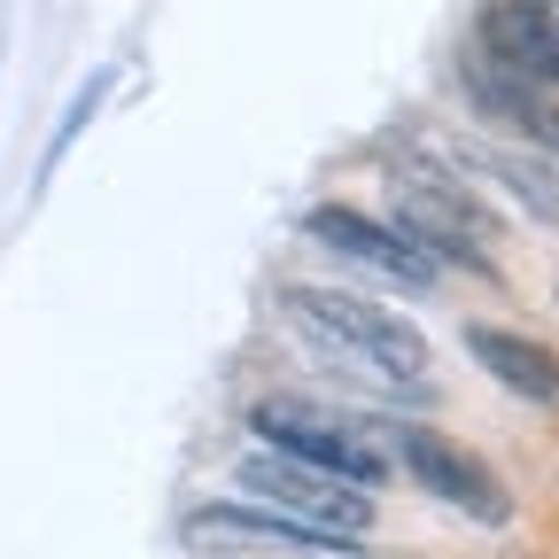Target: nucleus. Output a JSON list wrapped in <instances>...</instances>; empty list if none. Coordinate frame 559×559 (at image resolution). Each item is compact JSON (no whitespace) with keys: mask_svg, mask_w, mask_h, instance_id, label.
Here are the masks:
<instances>
[{"mask_svg":"<svg viewBox=\"0 0 559 559\" xmlns=\"http://www.w3.org/2000/svg\"><path fill=\"white\" fill-rule=\"evenodd\" d=\"M280 311L288 326L334 358L342 373H358L366 389H419L428 381V334H419L404 311L358 296V288H311V280H288L280 288Z\"/></svg>","mask_w":559,"mask_h":559,"instance_id":"f257e3e1","label":"nucleus"},{"mask_svg":"<svg viewBox=\"0 0 559 559\" xmlns=\"http://www.w3.org/2000/svg\"><path fill=\"white\" fill-rule=\"evenodd\" d=\"M249 436H257V451L304 459V466H319V474H334L349 489H366V498L396 474V459H389L373 419L326 412V404H304V396H257L249 404Z\"/></svg>","mask_w":559,"mask_h":559,"instance_id":"f03ea898","label":"nucleus"},{"mask_svg":"<svg viewBox=\"0 0 559 559\" xmlns=\"http://www.w3.org/2000/svg\"><path fill=\"white\" fill-rule=\"evenodd\" d=\"M389 202H396V234L412 249H428L443 272H498L489 264V234H498V210H489L459 171L443 164H396L389 171Z\"/></svg>","mask_w":559,"mask_h":559,"instance_id":"7ed1b4c3","label":"nucleus"},{"mask_svg":"<svg viewBox=\"0 0 559 559\" xmlns=\"http://www.w3.org/2000/svg\"><path fill=\"white\" fill-rule=\"evenodd\" d=\"M234 474H241V498H249V506H272V513H288L296 528L326 536L334 551L373 536V498H366V489H349V481H334V474H319V466H304V459L249 451Z\"/></svg>","mask_w":559,"mask_h":559,"instance_id":"20e7f679","label":"nucleus"},{"mask_svg":"<svg viewBox=\"0 0 559 559\" xmlns=\"http://www.w3.org/2000/svg\"><path fill=\"white\" fill-rule=\"evenodd\" d=\"M373 428H381L396 474H412V481L428 489V498H443L451 513H466V521H481V528H506V521H513V489L498 481V466L474 459L466 443H451L443 428H419V419H373Z\"/></svg>","mask_w":559,"mask_h":559,"instance_id":"39448f33","label":"nucleus"},{"mask_svg":"<svg viewBox=\"0 0 559 559\" xmlns=\"http://www.w3.org/2000/svg\"><path fill=\"white\" fill-rule=\"evenodd\" d=\"M304 234H311L319 249L349 257V264L381 272L389 288H412V296H428L436 280H443V264H436L428 249H412V241H404L396 226L366 218V210H349V202H311V210H304Z\"/></svg>","mask_w":559,"mask_h":559,"instance_id":"423d86ee","label":"nucleus"},{"mask_svg":"<svg viewBox=\"0 0 559 559\" xmlns=\"http://www.w3.org/2000/svg\"><path fill=\"white\" fill-rule=\"evenodd\" d=\"M466 342V358L498 381L506 396H521V404H536V412H559V349H544V342H528V334H513V326H466L459 334Z\"/></svg>","mask_w":559,"mask_h":559,"instance_id":"0eeeda50","label":"nucleus"},{"mask_svg":"<svg viewBox=\"0 0 559 559\" xmlns=\"http://www.w3.org/2000/svg\"><path fill=\"white\" fill-rule=\"evenodd\" d=\"M474 47L498 70H513V79L559 94V39H551V24L528 9V0H489L481 24H474Z\"/></svg>","mask_w":559,"mask_h":559,"instance_id":"6e6552de","label":"nucleus"},{"mask_svg":"<svg viewBox=\"0 0 559 559\" xmlns=\"http://www.w3.org/2000/svg\"><path fill=\"white\" fill-rule=\"evenodd\" d=\"M187 544L194 551H226V544H296V551H334L326 536L296 528L288 513H272V506H249V498H210L187 513Z\"/></svg>","mask_w":559,"mask_h":559,"instance_id":"1a4fd4ad","label":"nucleus"},{"mask_svg":"<svg viewBox=\"0 0 559 559\" xmlns=\"http://www.w3.org/2000/svg\"><path fill=\"white\" fill-rule=\"evenodd\" d=\"M459 164L481 171V179H498L528 218H551L559 226V164H544L536 148H466Z\"/></svg>","mask_w":559,"mask_h":559,"instance_id":"9d476101","label":"nucleus"},{"mask_svg":"<svg viewBox=\"0 0 559 559\" xmlns=\"http://www.w3.org/2000/svg\"><path fill=\"white\" fill-rule=\"evenodd\" d=\"M109 86H117V70H94V79L79 86V102L62 109V124H55V140H47V156H39V179H47V171L70 156V140H79V132L94 124V109H102V94H109Z\"/></svg>","mask_w":559,"mask_h":559,"instance_id":"9b49d317","label":"nucleus"},{"mask_svg":"<svg viewBox=\"0 0 559 559\" xmlns=\"http://www.w3.org/2000/svg\"><path fill=\"white\" fill-rule=\"evenodd\" d=\"M528 9H536V16L551 24V39H559V0H528Z\"/></svg>","mask_w":559,"mask_h":559,"instance_id":"f8f14e48","label":"nucleus"},{"mask_svg":"<svg viewBox=\"0 0 559 559\" xmlns=\"http://www.w3.org/2000/svg\"><path fill=\"white\" fill-rule=\"evenodd\" d=\"M334 559H349V551H334Z\"/></svg>","mask_w":559,"mask_h":559,"instance_id":"ddd939ff","label":"nucleus"}]
</instances>
